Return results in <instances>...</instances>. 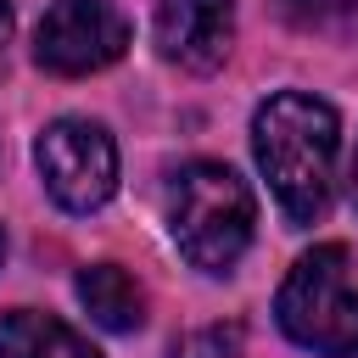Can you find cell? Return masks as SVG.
Wrapping results in <instances>:
<instances>
[{"instance_id": "cell-8", "label": "cell", "mask_w": 358, "mask_h": 358, "mask_svg": "<svg viewBox=\"0 0 358 358\" xmlns=\"http://www.w3.org/2000/svg\"><path fill=\"white\" fill-rule=\"evenodd\" d=\"M0 358H101L78 330H67L50 313L17 308L0 319Z\"/></svg>"}, {"instance_id": "cell-10", "label": "cell", "mask_w": 358, "mask_h": 358, "mask_svg": "<svg viewBox=\"0 0 358 358\" xmlns=\"http://www.w3.org/2000/svg\"><path fill=\"white\" fill-rule=\"evenodd\" d=\"M347 196H352V213H358V151H352V168H347Z\"/></svg>"}, {"instance_id": "cell-9", "label": "cell", "mask_w": 358, "mask_h": 358, "mask_svg": "<svg viewBox=\"0 0 358 358\" xmlns=\"http://www.w3.org/2000/svg\"><path fill=\"white\" fill-rule=\"evenodd\" d=\"M235 347H241V330H235V324H229V330H224V324H213V330H201V336L179 341V347H173V358H229Z\"/></svg>"}, {"instance_id": "cell-1", "label": "cell", "mask_w": 358, "mask_h": 358, "mask_svg": "<svg viewBox=\"0 0 358 358\" xmlns=\"http://www.w3.org/2000/svg\"><path fill=\"white\" fill-rule=\"evenodd\" d=\"M336 145H341V117L330 101H319L308 90H280L252 117V157H257L280 213L296 229L330 207Z\"/></svg>"}, {"instance_id": "cell-3", "label": "cell", "mask_w": 358, "mask_h": 358, "mask_svg": "<svg viewBox=\"0 0 358 358\" xmlns=\"http://www.w3.org/2000/svg\"><path fill=\"white\" fill-rule=\"evenodd\" d=\"M280 330L319 352V358H352L358 352V280L347 246H313L291 263L280 296H274Z\"/></svg>"}, {"instance_id": "cell-11", "label": "cell", "mask_w": 358, "mask_h": 358, "mask_svg": "<svg viewBox=\"0 0 358 358\" xmlns=\"http://www.w3.org/2000/svg\"><path fill=\"white\" fill-rule=\"evenodd\" d=\"M11 39V0H0V45Z\"/></svg>"}, {"instance_id": "cell-5", "label": "cell", "mask_w": 358, "mask_h": 358, "mask_svg": "<svg viewBox=\"0 0 358 358\" xmlns=\"http://www.w3.org/2000/svg\"><path fill=\"white\" fill-rule=\"evenodd\" d=\"M129 50V17L112 0H50L34 34V62L56 78H84Z\"/></svg>"}, {"instance_id": "cell-2", "label": "cell", "mask_w": 358, "mask_h": 358, "mask_svg": "<svg viewBox=\"0 0 358 358\" xmlns=\"http://www.w3.org/2000/svg\"><path fill=\"white\" fill-rule=\"evenodd\" d=\"M252 229H257V201L235 168L185 162L168 179V235L201 274L235 268L241 252L252 246Z\"/></svg>"}, {"instance_id": "cell-7", "label": "cell", "mask_w": 358, "mask_h": 358, "mask_svg": "<svg viewBox=\"0 0 358 358\" xmlns=\"http://www.w3.org/2000/svg\"><path fill=\"white\" fill-rule=\"evenodd\" d=\"M78 302H84V313L101 324V330H112V336H129V330H140L145 324V291L134 285V274H123L117 263H90V268H78Z\"/></svg>"}, {"instance_id": "cell-6", "label": "cell", "mask_w": 358, "mask_h": 358, "mask_svg": "<svg viewBox=\"0 0 358 358\" xmlns=\"http://www.w3.org/2000/svg\"><path fill=\"white\" fill-rule=\"evenodd\" d=\"M235 39V0H157V50L173 67L213 73Z\"/></svg>"}, {"instance_id": "cell-4", "label": "cell", "mask_w": 358, "mask_h": 358, "mask_svg": "<svg viewBox=\"0 0 358 358\" xmlns=\"http://www.w3.org/2000/svg\"><path fill=\"white\" fill-rule=\"evenodd\" d=\"M34 162H39V179L50 190V201L67 207V213H95L117 190V145L90 117L45 123V134L34 140Z\"/></svg>"}]
</instances>
